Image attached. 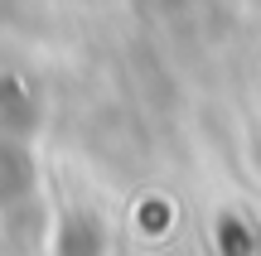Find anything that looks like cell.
<instances>
[{
    "instance_id": "obj_1",
    "label": "cell",
    "mask_w": 261,
    "mask_h": 256,
    "mask_svg": "<svg viewBox=\"0 0 261 256\" xmlns=\"http://www.w3.org/2000/svg\"><path fill=\"white\" fill-rule=\"evenodd\" d=\"M58 251H63V256H97V251H102V232H97V222L87 218V213L68 218L63 222V237H58Z\"/></svg>"
},
{
    "instance_id": "obj_2",
    "label": "cell",
    "mask_w": 261,
    "mask_h": 256,
    "mask_svg": "<svg viewBox=\"0 0 261 256\" xmlns=\"http://www.w3.org/2000/svg\"><path fill=\"white\" fill-rule=\"evenodd\" d=\"M218 242H223L227 256H247V227L237 218H223V227H218Z\"/></svg>"
}]
</instances>
